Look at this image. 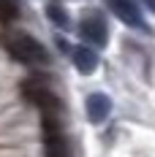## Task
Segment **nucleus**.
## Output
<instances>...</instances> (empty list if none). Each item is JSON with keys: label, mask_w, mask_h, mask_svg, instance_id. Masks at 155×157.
Instances as JSON below:
<instances>
[{"label": "nucleus", "mask_w": 155, "mask_h": 157, "mask_svg": "<svg viewBox=\"0 0 155 157\" xmlns=\"http://www.w3.org/2000/svg\"><path fill=\"white\" fill-rule=\"evenodd\" d=\"M6 49H8V54L14 57L16 63L30 65V68H41V65L49 63V54L44 49V44L35 41L27 33H11L6 38Z\"/></svg>", "instance_id": "1"}, {"label": "nucleus", "mask_w": 155, "mask_h": 157, "mask_svg": "<svg viewBox=\"0 0 155 157\" xmlns=\"http://www.w3.org/2000/svg\"><path fill=\"white\" fill-rule=\"evenodd\" d=\"M19 92H22V98H25L27 103L38 106V109H41V114H60V111H63L60 98L49 90L47 76H41V73L25 78V81L19 84Z\"/></svg>", "instance_id": "2"}, {"label": "nucleus", "mask_w": 155, "mask_h": 157, "mask_svg": "<svg viewBox=\"0 0 155 157\" xmlns=\"http://www.w3.org/2000/svg\"><path fill=\"white\" fill-rule=\"evenodd\" d=\"M44 155L47 157H71V146L63 133L60 114H44Z\"/></svg>", "instance_id": "3"}, {"label": "nucleus", "mask_w": 155, "mask_h": 157, "mask_svg": "<svg viewBox=\"0 0 155 157\" xmlns=\"http://www.w3.org/2000/svg\"><path fill=\"white\" fill-rule=\"evenodd\" d=\"M79 35L87 41V46H93V49L106 46V41H109L106 19L98 14V11H90V14H84V19L79 22Z\"/></svg>", "instance_id": "4"}, {"label": "nucleus", "mask_w": 155, "mask_h": 157, "mask_svg": "<svg viewBox=\"0 0 155 157\" xmlns=\"http://www.w3.org/2000/svg\"><path fill=\"white\" fill-rule=\"evenodd\" d=\"M109 8H112V14L117 16L120 22H125L128 27H136V30H150L147 27V22H144V16H141V8L136 6V0H106Z\"/></svg>", "instance_id": "5"}, {"label": "nucleus", "mask_w": 155, "mask_h": 157, "mask_svg": "<svg viewBox=\"0 0 155 157\" xmlns=\"http://www.w3.org/2000/svg\"><path fill=\"white\" fill-rule=\"evenodd\" d=\"M71 60H74V65H76V71L82 76L95 73V68L101 63V57H98V52L93 46H74L71 49Z\"/></svg>", "instance_id": "6"}, {"label": "nucleus", "mask_w": 155, "mask_h": 157, "mask_svg": "<svg viewBox=\"0 0 155 157\" xmlns=\"http://www.w3.org/2000/svg\"><path fill=\"white\" fill-rule=\"evenodd\" d=\"M109 111H112V100H109L104 92H93L87 98V119H90L93 125H101L109 117Z\"/></svg>", "instance_id": "7"}, {"label": "nucleus", "mask_w": 155, "mask_h": 157, "mask_svg": "<svg viewBox=\"0 0 155 157\" xmlns=\"http://www.w3.org/2000/svg\"><path fill=\"white\" fill-rule=\"evenodd\" d=\"M47 16H49V22H55L60 30H68V27H71V19H68V14H65V8H63L60 3H49L47 6Z\"/></svg>", "instance_id": "8"}, {"label": "nucleus", "mask_w": 155, "mask_h": 157, "mask_svg": "<svg viewBox=\"0 0 155 157\" xmlns=\"http://www.w3.org/2000/svg\"><path fill=\"white\" fill-rule=\"evenodd\" d=\"M19 19V3L16 0H0V25H11Z\"/></svg>", "instance_id": "9"}, {"label": "nucleus", "mask_w": 155, "mask_h": 157, "mask_svg": "<svg viewBox=\"0 0 155 157\" xmlns=\"http://www.w3.org/2000/svg\"><path fill=\"white\" fill-rule=\"evenodd\" d=\"M144 3H147V8H150V11H155V0H144Z\"/></svg>", "instance_id": "10"}]
</instances>
